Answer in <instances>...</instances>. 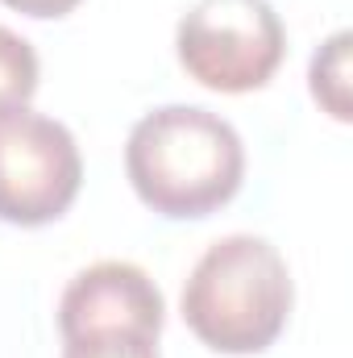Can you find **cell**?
Instances as JSON below:
<instances>
[{
    "label": "cell",
    "mask_w": 353,
    "mask_h": 358,
    "mask_svg": "<svg viewBox=\"0 0 353 358\" xmlns=\"http://www.w3.org/2000/svg\"><path fill=\"white\" fill-rule=\"evenodd\" d=\"M63 358H158V338H146V334H88V338H67Z\"/></svg>",
    "instance_id": "ba28073f"
},
{
    "label": "cell",
    "mask_w": 353,
    "mask_h": 358,
    "mask_svg": "<svg viewBox=\"0 0 353 358\" xmlns=\"http://www.w3.org/2000/svg\"><path fill=\"white\" fill-rule=\"evenodd\" d=\"M84 183V159L71 129L42 113L0 117V221L38 229L59 221Z\"/></svg>",
    "instance_id": "277c9868"
},
{
    "label": "cell",
    "mask_w": 353,
    "mask_h": 358,
    "mask_svg": "<svg viewBox=\"0 0 353 358\" xmlns=\"http://www.w3.org/2000/svg\"><path fill=\"white\" fill-rule=\"evenodd\" d=\"M0 4H8L25 17H67L80 0H0Z\"/></svg>",
    "instance_id": "9c48e42d"
},
{
    "label": "cell",
    "mask_w": 353,
    "mask_h": 358,
    "mask_svg": "<svg viewBox=\"0 0 353 358\" xmlns=\"http://www.w3.org/2000/svg\"><path fill=\"white\" fill-rule=\"evenodd\" d=\"M38 76H42L38 50L21 34H13L8 25H0V117L21 113L33 100Z\"/></svg>",
    "instance_id": "52a82bcc"
},
{
    "label": "cell",
    "mask_w": 353,
    "mask_h": 358,
    "mask_svg": "<svg viewBox=\"0 0 353 358\" xmlns=\"http://www.w3.org/2000/svg\"><path fill=\"white\" fill-rule=\"evenodd\" d=\"M167 321V304L158 283L121 259H104L84 267L59 300V334L88 338V334H146L158 338Z\"/></svg>",
    "instance_id": "5b68a950"
},
{
    "label": "cell",
    "mask_w": 353,
    "mask_h": 358,
    "mask_svg": "<svg viewBox=\"0 0 353 358\" xmlns=\"http://www.w3.org/2000/svg\"><path fill=\"white\" fill-rule=\"evenodd\" d=\"M295 304L287 259L254 234L212 242L183 283V321L216 355H262Z\"/></svg>",
    "instance_id": "7a4b0ae2"
},
{
    "label": "cell",
    "mask_w": 353,
    "mask_h": 358,
    "mask_svg": "<svg viewBox=\"0 0 353 358\" xmlns=\"http://www.w3.org/2000/svg\"><path fill=\"white\" fill-rule=\"evenodd\" d=\"M175 50L195 84L241 96L274 80L287 29L270 0H195L175 29Z\"/></svg>",
    "instance_id": "3957f363"
},
{
    "label": "cell",
    "mask_w": 353,
    "mask_h": 358,
    "mask_svg": "<svg viewBox=\"0 0 353 358\" xmlns=\"http://www.w3.org/2000/svg\"><path fill=\"white\" fill-rule=\"evenodd\" d=\"M312 96L316 104L337 117V121H350V34L337 29L316 55H312Z\"/></svg>",
    "instance_id": "8992f818"
},
{
    "label": "cell",
    "mask_w": 353,
    "mask_h": 358,
    "mask_svg": "<svg viewBox=\"0 0 353 358\" xmlns=\"http://www.w3.org/2000/svg\"><path fill=\"white\" fill-rule=\"evenodd\" d=\"M125 176L150 213L200 221L241 192L246 146L225 117L195 104H163L129 129Z\"/></svg>",
    "instance_id": "6da1fadb"
}]
</instances>
